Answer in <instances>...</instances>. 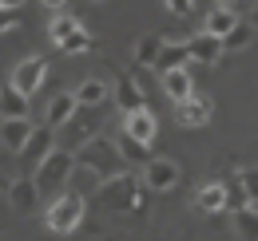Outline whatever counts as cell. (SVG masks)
<instances>
[{
  "label": "cell",
  "mask_w": 258,
  "mask_h": 241,
  "mask_svg": "<svg viewBox=\"0 0 258 241\" xmlns=\"http://www.w3.org/2000/svg\"><path fill=\"white\" fill-rule=\"evenodd\" d=\"M88 48H92V36H88L84 28L76 32V36H68V40H64V52H68V56H80V52H88Z\"/></svg>",
  "instance_id": "cell-29"
},
{
  "label": "cell",
  "mask_w": 258,
  "mask_h": 241,
  "mask_svg": "<svg viewBox=\"0 0 258 241\" xmlns=\"http://www.w3.org/2000/svg\"><path fill=\"white\" fill-rule=\"evenodd\" d=\"M76 166H84V170H92L99 182L115 178V174H127V158L119 154V147H115V139H103V135H96V139H88L80 151H76Z\"/></svg>",
  "instance_id": "cell-1"
},
{
  "label": "cell",
  "mask_w": 258,
  "mask_h": 241,
  "mask_svg": "<svg viewBox=\"0 0 258 241\" xmlns=\"http://www.w3.org/2000/svg\"><path fill=\"white\" fill-rule=\"evenodd\" d=\"M234 4L238 0H215V8H226V12H234Z\"/></svg>",
  "instance_id": "cell-33"
},
{
  "label": "cell",
  "mask_w": 258,
  "mask_h": 241,
  "mask_svg": "<svg viewBox=\"0 0 258 241\" xmlns=\"http://www.w3.org/2000/svg\"><path fill=\"white\" fill-rule=\"evenodd\" d=\"M159 48H163V40L151 32V36H143L139 44H135V63L139 67H155V60H159Z\"/></svg>",
  "instance_id": "cell-25"
},
{
  "label": "cell",
  "mask_w": 258,
  "mask_h": 241,
  "mask_svg": "<svg viewBox=\"0 0 258 241\" xmlns=\"http://www.w3.org/2000/svg\"><path fill=\"white\" fill-rule=\"evenodd\" d=\"M234 233H238L242 241H258V210L254 206L234 210Z\"/></svg>",
  "instance_id": "cell-23"
},
{
  "label": "cell",
  "mask_w": 258,
  "mask_h": 241,
  "mask_svg": "<svg viewBox=\"0 0 258 241\" xmlns=\"http://www.w3.org/2000/svg\"><path fill=\"white\" fill-rule=\"evenodd\" d=\"M99 206L103 210H115V213H127V210H143V186L135 182V174H115V178L99 182L96 190Z\"/></svg>",
  "instance_id": "cell-3"
},
{
  "label": "cell",
  "mask_w": 258,
  "mask_h": 241,
  "mask_svg": "<svg viewBox=\"0 0 258 241\" xmlns=\"http://www.w3.org/2000/svg\"><path fill=\"white\" fill-rule=\"evenodd\" d=\"M0 119H28V95H20L12 83L0 87Z\"/></svg>",
  "instance_id": "cell-19"
},
{
  "label": "cell",
  "mask_w": 258,
  "mask_h": 241,
  "mask_svg": "<svg viewBox=\"0 0 258 241\" xmlns=\"http://www.w3.org/2000/svg\"><path fill=\"white\" fill-rule=\"evenodd\" d=\"M123 135H131L135 143H143V147H151L155 143V135H159V123H155V115L143 107V111H131V115H123Z\"/></svg>",
  "instance_id": "cell-11"
},
{
  "label": "cell",
  "mask_w": 258,
  "mask_h": 241,
  "mask_svg": "<svg viewBox=\"0 0 258 241\" xmlns=\"http://www.w3.org/2000/svg\"><path fill=\"white\" fill-rule=\"evenodd\" d=\"M250 28H258V4H254V12H250V20H246Z\"/></svg>",
  "instance_id": "cell-34"
},
{
  "label": "cell",
  "mask_w": 258,
  "mask_h": 241,
  "mask_svg": "<svg viewBox=\"0 0 258 241\" xmlns=\"http://www.w3.org/2000/svg\"><path fill=\"white\" fill-rule=\"evenodd\" d=\"M242 206H250V202H246V194H242L238 178H230V182H226V210L234 213V210H242Z\"/></svg>",
  "instance_id": "cell-28"
},
{
  "label": "cell",
  "mask_w": 258,
  "mask_h": 241,
  "mask_svg": "<svg viewBox=\"0 0 258 241\" xmlns=\"http://www.w3.org/2000/svg\"><path fill=\"white\" fill-rule=\"evenodd\" d=\"M44 79H48V60H44V56H28V60L16 63V71H12V79H8V83L20 91V95H28V99H32Z\"/></svg>",
  "instance_id": "cell-6"
},
{
  "label": "cell",
  "mask_w": 258,
  "mask_h": 241,
  "mask_svg": "<svg viewBox=\"0 0 258 241\" xmlns=\"http://www.w3.org/2000/svg\"><path fill=\"white\" fill-rule=\"evenodd\" d=\"M187 60H191L187 40H183V44H179V40H163L159 60H155V71H159V75H167V71H175V67H187Z\"/></svg>",
  "instance_id": "cell-16"
},
{
  "label": "cell",
  "mask_w": 258,
  "mask_h": 241,
  "mask_svg": "<svg viewBox=\"0 0 258 241\" xmlns=\"http://www.w3.org/2000/svg\"><path fill=\"white\" fill-rule=\"evenodd\" d=\"M195 206L203 213H223L226 210V182H207V186H199Z\"/></svg>",
  "instance_id": "cell-17"
},
{
  "label": "cell",
  "mask_w": 258,
  "mask_h": 241,
  "mask_svg": "<svg viewBox=\"0 0 258 241\" xmlns=\"http://www.w3.org/2000/svg\"><path fill=\"white\" fill-rule=\"evenodd\" d=\"M96 127H99V107H76V115L60 127V139H56V147L60 151H80L88 139H96Z\"/></svg>",
  "instance_id": "cell-5"
},
{
  "label": "cell",
  "mask_w": 258,
  "mask_h": 241,
  "mask_svg": "<svg viewBox=\"0 0 258 241\" xmlns=\"http://www.w3.org/2000/svg\"><path fill=\"white\" fill-rule=\"evenodd\" d=\"M4 194H8V202H12V210H16V213H32L36 206H40V190H36L32 174L8 182V190H4Z\"/></svg>",
  "instance_id": "cell-12"
},
{
  "label": "cell",
  "mask_w": 258,
  "mask_h": 241,
  "mask_svg": "<svg viewBox=\"0 0 258 241\" xmlns=\"http://www.w3.org/2000/svg\"><path fill=\"white\" fill-rule=\"evenodd\" d=\"M175 182H179V166L171 158H151L143 166V186L147 190H175Z\"/></svg>",
  "instance_id": "cell-10"
},
{
  "label": "cell",
  "mask_w": 258,
  "mask_h": 241,
  "mask_svg": "<svg viewBox=\"0 0 258 241\" xmlns=\"http://www.w3.org/2000/svg\"><path fill=\"white\" fill-rule=\"evenodd\" d=\"M84 213H88V198H84V194H76V190H64L60 198H52V202H48L44 221H48V229H52V233H76V229H80V221H84Z\"/></svg>",
  "instance_id": "cell-4"
},
{
  "label": "cell",
  "mask_w": 258,
  "mask_h": 241,
  "mask_svg": "<svg viewBox=\"0 0 258 241\" xmlns=\"http://www.w3.org/2000/svg\"><path fill=\"white\" fill-rule=\"evenodd\" d=\"M4 28H16V12L12 8H0V32Z\"/></svg>",
  "instance_id": "cell-31"
},
{
  "label": "cell",
  "mask_w": 258,
  "mask_h": 241,
  "mask_svg": "<svg viewBox=\"0 0 258 241\" xmlns=\"http://www.w3.org/2000/svg\"><path fill=\"white\" fill-rule=\"evenodd\" d=\"M80 28H84V24H80L76 16L56 12V16H52V24H48V36H52V44H56V48H64V40H68V36H76Z\"/></svg>",
  "instance_id": "cell-21"
},
{
  "label": "cell",
  "mask_w": 258,
  "mask_h": 241,
  "mask_svg": "<svg viewBox=\"0 0 258 241\" xmlns=\"http://www.w3.org/2000/svg\"><path fill=\"white\" fill-rule=\"evenodd\" d=\"M115 147H119V154H123L127 162H143V166H147V162L155 158V154H151V147H143V143H135L131 135H119V139H115Z\"/></svg>",
  "instance_id": "cell-24"
},
{
  "label": "cell",
  "mask_w": 258,
  "mask_h": 241,
  "mask_svg": "<svg viewBox=\"0 0 258 241\" xmlns=\"http://www.w3.org/2000/svg\"><path fill=\"white\" fill-rule=\"evenodd\" d=\"M211 115H215V99L211 95H187L183 103H175V119H179V127H207L211 123Z\"/></svg>",
  "instance_id": "cell-7"
},
{
  "label": "cell",
  "mask_w": 258,
  "mask_h": 241,
  "mask_svg": "<svg viewBox=\"0 0 258 241\" xmlns=\"http://www.w3.org/2000/svg\"><path fill=\"white\" fill-rule=\"evenodd\" d=\"M254 210H258V206H254Z\"/></svg>",
  "instance_id": "cell-36"
},
{
  "label": "cell",
  "mask_w": 258,
  "mask_h": 241,
  "mask_svg": "<svg viewBox=\"0 0 258 241\" xmlns=\"http://www.w3.org/2000/svg\"><path fill=\"white\" fill-rule=\"evenodd\" d=\"M111 99H115V107H119L123 115L147 107V95H143V87L135 83V75H119V79H115V87H111Z\"/></svg>",
  "instance_id": "cell-9"
},
{
  "label": "cell",
  "mask_w": 258,
  "mask_h": 241,
  "mask_svg": "<svg viewBox=\"0 0 258 241\" xmlns=\"http://www.w3.org/2000/svg\"><path fill=\"white\" fill-rule=\"evenodd\" d=\"M238 24V12H226V8H215V12H207V24H203V32L207 36H219L223 40L226 32Z\"/></svg>",
  "instance_id": "cell-22"
},
{
  "label": "cell",
  "mask_w": 258,
  "mask_h": 241,
  "mask_svg": "<svg viewBox=\"0 0 258 241\" xmlns=\"http://www.w3.org/2000/svg\"><path fill=\"white\" fill-rule=\"evenodd\" d=\"M28 139H32V119H0V143L12 154L24 151Z\"/></svg>",
  "instance_id": "cell-13"
},
{
  "label": "cell",
  "mask_w": 258,
  "mask_h": 241,
  "mask_svg": "<svg viewBox=\"0 0 258 241\" xmlns=\"http://www.w3.org/2000/svg\"><path fill=\"white\" fill-rule=\"evenodd\" d=\"M76 95L72 91H60V95H52V103H48V111H44V127H52V131H60L72 115H76Z\"/></svg>",
  "instance_id": "cell-14"
},
{
  "label": "cell",
  "mask_w": 258,
  "mask_h": 241,
  "mask_svg": "<svg viewBox=\"0 0 258 241\" xmlns=\"http://www.w3.org/2000/svg\"><path fill=\"white\" fill-rule=\"evenodd\" d=\"M56 151V131L52 127H32V139L24 143V151H20V162H24V170L32 174L36 166L48 158V154Z\"/></svg>",
  "instance_id": "cell-8"
},
{
  "label": "cell",
  "mask_w": 258,
  "mask_h": 241,
  "mask_svg": "<svg viewBox=\"0 0 258 241\" xmlns=\"http://www.w3.org/2000/svg\"><path fill=\"white\" fill-rule=\"evenodd\" d=\"M0 190H8V182H4V178H0Z\"/></svg>",
  "instance_id": "cell-35"
},
{
  "label": "cell",
  "mask_w": 258,
  "mask_h": 241,
  "mask_svg": "<svg viewBox=\"0 0 258 241\" xmlns=\"http://www.w3.org/2000/svg\"><path fill=\"white\" fill-rule=\"evenodd\" d=\"M187 52H191L195 63H219V60H223V40H219V36L199 32L195 40H187Z\"/></svg>",
  "instance_id": "cell-15"
},
{
  "label": "cell",
  "mask_w": 258,
  "mask_h": 241,
  "mask_svg": "<svg viewBox=\"0 0 258 241\" xmlns=\"http://www.w3.org/2000/svg\"><path fill=\"white\" fill-rule=\"evenodd\" d=\"M250 36H254V28H250L246 20H238V24L223 36V52H238V48H246V44H250Z\"/></svg>",
  "instance_id": "cell-26"
},
{
  "label": "cell",
  "mask_w": 258,
  "mask_h": 241,
  "mask_svg": "<svg viewBox=\"0 0 258 241\" xmlns=\"http://www.w3.org/2000/svg\"><path fill=\"white\" fill-rule=\"evenodd\" d=\"M163 91H167L175 103H183L187 95H195V79H191V71H187V67H175V71H167V75H163Z\"/></svg>",
  "instance_id": "cell-20"
},
{
  "label": "cell",
  "mask_w": 258,
  "mask_h": 241,
  "mask_svg": "<svg viewBox=\"0 0 258 241\" xmlns=\"http://www.w3.org/2000/svg\"><path fill=\"white\" fill-rule=\"evenodd\" d=\"M175 16H191V8H195V0H163Z\"/></svg>",
  "instance_id": "cell-30"
},
{
  "label": "cell",
  "mask_w": 258,
  "mask_h": 241,
  "mask_svg": "<svg viewBox=\"0 0 258 241\" xmlns=\"http://www.w3.org/2000/svg\"><path fill=\"white\" fill-rule=\"evenodd\" d=\"M40 4H44V8H52V12H64L68 0H40Z\"/></svg>",
  "instance_id": "cell-32"
},
{
  "label": "cell",
  "mask_w": 258,
  "mask_h": 241,
  "mask_svg": "<svg viewBox=\"0 0 258 241\" xmlns=\"http://www.w3.org/2000/svg\"><path fill=\"white\" fill-rule=\"evenodd\" d=\"M72 170H76V154L56 147L32 170V182H36V190H40V198H60L68 186H72Z\"/></svg>",
  "instance_id": "cell-2"
},
{
  "label": "cell",
  "mask_w": 258,
  "mask_h": 241,
  "mask_svg": "<svg viewBox=\"0 0 258 241\" xmlns=\"http://www.w3.org/2000/svg\"><path fill=\"white\" fill-rule=\"evenodd\" d=\"M234 178H238V186H242L246 202H250V206H258V166H242Z\"/></svg>",
  "instance_id": "cell-27"
},
{
  "label": "cell",
  "mask_w": 258,
  "mask_h": 241,
  "mask_svg": "<svg viewBox=\"0 0 258 241\" xmlns=\"http://www.w3.org/2000/svg\"><path fill=\"white\" fill-rule=\"evenodd\" d=\"M72 95H76L80 107H103V103L111 99V83H103V79H84Z\"/></svg>",
  "instance_id": "cell-18"
}]
</instances>
